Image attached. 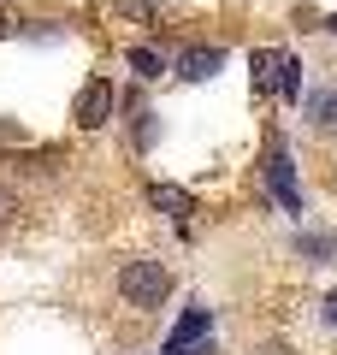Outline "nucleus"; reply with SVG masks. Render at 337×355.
Segmentation results:
<instances>
[{
    "label": "nucleus",
    "mask_w": 337,
    "mask_h": 355,
    "mask_svg": "<svg viewBox=\"0 0 337 355\" xmlns=\"http://www.w3.org/2000/svg\"><path fill=\"white\" fill-rule=\"evenodd\" d=\"M119 296H125V308H137V314L166 308V302H172V266L154 261V254L125 261V266H119Z\"/></svg>",
    "instance_id": "1"
},
{
    "label": "nucleus",
    "mask_w": 337,
    "mask_h": 355,
    "mask_svg": "<svg viewBox=\"0 0 337 355\" xmlns=\"http://www.w3.org/2000/svg\"><path fill=\"white\" fill-rule=\"evenodd\" d=\"M266 190H273V202L284 207V214H302L296 160H290V148H284V142H273V154H266Z\"/></svg>",
    "instance_id": "2"
},
{
    "label": "nucleus",
    "mask_w": 337,
    "mask_h": 355,
    "mask_svg": "<svg viewBox=\"0 0 337 355\" xmlns=\"http://www.w3.org/2000/svg\"><path fill=\"white\" fill-rule=\"evenodd\" d=\"M207 331H213V314H207V308H184V320L172 326V338H166L160 355H213V349H207Z\"/></svg>",
    "instance_id": "3"
},
{
    "label": "nucleus",
    "mask_w": 337,
    "mask_h": 355,
    "mask_svg": "<svg viewBox=\"0 0 337 355\" xmlns=\"http://www.w3.org/2000/svg\"><path fill=\"white\" fill-rule=\"evenodd\" d=\"M112 107H119L112 83H107V77H89L83 95H77V107H71V113H77V130H101V125L112 119Z\"/></svg>",
    "instance_id": "4"
},
{
    "label": "nucleus",
    "mask_w": 337,
    "mask_h": 355,
    "mask_svg": "<svg viewBox=\"0 0 337 355\" xmlns=\"http://www.w3.org/2000/svg\"><path fill=\"white\" fill-rule=\"evenodd\" d=\"M172 71L184 77V83H207V77L225 71V48H213V42H196V48H184L172 60Z\"/></svg>",
    "instance_id": "5"
},
{
    "label": "nucleus",
    "mask_w": 337,
    "mask_h": 355,
    "mask_svg": "<svg viewBox=\"0 0 337 355\" xmlns=\"http://www.w3.org/2000/svg\"><path fill=\"white\" fill-rule=\"evenodd\" d=\"M302 119H308L313 130H337V83H313L308 95H302Z\"/></svg>",
    "instance_id": "6"
},
{
    "label": "nucleus",
    "mask_w": 337,
    "mask_h": 355,
    "mask_svg": "<svg viewBox=\"0 0 337 355\" xmlns=\"http://www.w3.org/2000/svg\"><path fill=\"white\" fill-rule=\"evenodd\" d=\"M125 71L137 77V83H160V77L172 71V60H166L160 48H148V42H137V48H125Z\"/></svg>",
    "instance_id": "7"
},
{
    "label": "nucleus",
    "mask_w": 337,
    "mask_h": 355,
    "mask_svg": "<svg viewBox=\"0 0 337 355\" xmlns=\"http://www.w3.org/2000/svg\"><path fill=\"white\" fill-rule=\"evenodd\" d=\"M148 207L166 214V219H189V214H196V196L178 190V184H148Z\"/></svg>",
    "instance_id": "8"
},
{
    "label": "nucleus",
    "mask_w": 337,
    "mask_h": 355,
    "mask_svg": "<svg viewBox=\"0 0 337 355\" xmlns=\"http://www.w3.org/2000/svg\"><path fill=\"white\" fill-rule=\"evenodd\" d=\"M278 60H284V53H266V48H254L249 53V71H254V89H278Z\"/></svg>",
    "instance_id": "9"
},
{
    "label": "nucleus",
    "mask_w": 337,
    "mask_h": 355,
    "mask_svg": "<svg viewBox=\"0 0 337 355\" xmlns=\"http://www.w3.org/2000/svg\"><path fill=\"white\" fill-rule=\"evenodd\" d=\"M112 18H130V24H148V30H160V6H148V0H112Z\"/></svg>",
    "instance_id": "10"
},
{
    "label": "nucleus",
    "mask_w": 337,
    "mask_h": 355,
    "mask_svg": "<svg viewBox=\"0 0 337 355\" xmlns=\"http://www.w3.org/2000/svg\"><path fill=\"white\" fill-rule=\"evenodd\" d=\"M278 95H284V101H296V95H302V60H296V53L278 60Z\"/></svg>",
    "instance_id": "11"
},
{
    "label": "nucleus",
    "mask_w": 337,
    "mask_h": 355,
    "mask_svg": "<svg viewBox=\"0 0 337 355\" xmlns=\"http://www.w3.org/2000/svg\"><path fill=\"white\" fill-rule=\"evenodd\" d=\"M160 137V113H137V148H154Z\"/></svg>",
    "instance_id": "12"
},
{
    "label": "nucleus",
    "mask_w": 337,
    "mask_h": 355,
    "mask_svg": "<svg viewBox=\"0 0 337 355\" xmlns=\"http://www.w3.org/2000/svg\"><path fill=\"white\" fill-rule=\"evenodd\" d=\"M12 219H18V190L0 184V225H12Z\"/></svg>",
    "instance_id": "13"
},
{
    "label": "nucleus",
    "mask_w": 337,
    "mask_h": 355,
    "mask_svg": "<svg viewBox=\"0 0 337 355\" xmlns=\"http://www.w3.org/2000/svg\"><path fill=\"white\" fill-rule=\"evenodd\" d=\"M302 254H331V237H302Z\"/></svg>",
    "instance_id": "14"
},
{
    "label": "nucleus",
    "mask_w": 337,
    "mask_h": 355,
    "mask_svg": "<svg viewBox=\"0 0 337 355\" xmlns=\"http://www.w3.org/2000/svg\"><path fill=\"white\" fill-rule=\"evenodd\" d=\"M325 326H337V284L325 291Z\"/></svg>",
    "instance_id": "15"
},
{
    "label": "nucleus",
    "mask_w": 337,
    "mask_h": 355,
    "mask_svg": "<svg viewBox=\"0 0 337 355\" xmlns=\"http://www.w3.org/2000/svg\"><path fill=\"white\" fill-rule=\"evenodd\" d=\"M12 30H18V24H12V18H0V42H6V36H12Z\"/></svg>",
    "instance_id": "16"
},
{
    "label": "nucleus",
    "mask_w": 337,
    "mask_h": 355,
    "mask_svg": "<svg viewBox=\"0 0 337 355\" xmlns=\"http://www.w3.org/2000/svg\"><path fill=\"white\" fill-rule=\"evenodd\" d=\"M325 30H331V36H337V12H331V18H325Z\"/></svg>",
    "instance_id": "17"
},
{
    "label": "nucleus",
    "mask_w": 337,
    "mask_h": 355,
    "mask_svg": "<svg viewBox=\"0 0 337 355\" xmlns=\"http://www.w3.org/2000/svg\"><path fill=\"white\" fill-rule=\"evenodd\" d=\"M0 6H12V0H0Z\"/></svg>",
    "instance_id": "18"
}]
</instances>
